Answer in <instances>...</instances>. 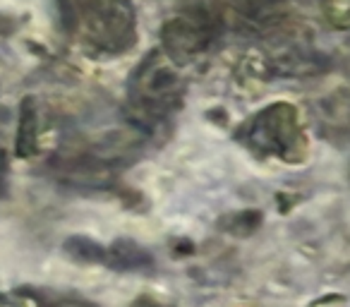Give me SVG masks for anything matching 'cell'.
I'll return each mask as SVG.
<instances>
[{"mask_svg":"<svg viewBox=\"0 0 350 307\" xmlns=\"http://www.w3.org/2000/svg\"><path fill=\"white\" fill-rule=\"evenodd\" d=\"M5 168H8L5 154L0 151V190H3V185H5Z\"/></svg>","mask_w":350,"mask_h":307,"instance_id":"ba28073f","label":"cell"},{"mask_svg":"<svg viewBox=\"0 0 350 307\" xmlns=\"http://www.w3.org/2000/svg\"><path fill=\"white\" fill-rule=\"evenodd\" d=\"M216 27L206 12L192 10L178 15L163 29V53L170 63H187L197 58L214 41Z\"/></svg>","mask_w":350,"mask_h":307,"instance_id":"277c9868","label":"cell"},{"mask_svg":"<svg viewBox=\"0 0 350 307\" xmlns=\"http://www.w3.org/2000/svg\"><path fill=\"white\" fill-rule=\"evenodd\" d=\"M103 264H108L116 271H137V269H149L154 259L144 248L130 240H120L113 248L103 250Z\"/></svg>","mask_w":350,"mask_h":307,"instance_id":"5b68a950","label":"cell"},{"mask_svg":"<svg viewBox=\"0 0 350 307\" xmlns=\"http://www.w3.org/2000/svg\"><path fill=\"white\" fill-rule=\"evenodd\" d=\"M243 142L252 151L262 157H281L293 159L305 151V137L297 120V111L288 103H273V106L259 111L240 132Z\"/></svg>","mask_w":350,"mask_h":307,"instance_id":"3957f363","label":"cell"},{"mask_svg":"<svg viewBox=\"0 0 350 307\" xmlns=\"http://www.w3.org/2000/svg\"><path fill=\"white\" fill-rule=\"evenodd\" d=\"M103 250L106 248H101V245L92 243L87 238H72L65 243V252L70 257L79 259V262H103Z\"/></svg>","mask_w":350,"mask_h":307,"instance_id":"52a82bcc","label":"cell"},{"mask_svg":"<svg viewBox=\"0 0 350 307\" xmlns=\"http://www.w3.org/2000/svg\"><path fill=\"white\" fill-rule=\"evenodd\" d=\"M183 82L163 51H151L130 79L127 108L130 118L142 127H154L170 118L180 106Z\"/></svg>","mask_w":350,"mask_h":307,"instance_id":"7a4b0ae2","label":"cell"},{"mask_svg":"<svg viewBox=\"0 0 350 307\" xmlns=\"http://www.w3.org/2000/svg\"><path fill=\"white\" fill-rule=\"evenodd\" d=\"M63 27L89 51L101 55L125 53L137 36L130 0H58Z\"/></svg>","mask_w":350,"mask_h":307,"instance_id":"6da1fadb","label":"cell"},{"mask_svg":"<svg viewBox=\"0 0 350 307\" xmlns=\"http://www.w3.org/2000/svg\"><path fill=\"white\" fill-rule=\"evenodd\" d=\"M36 144V111L34 103L27 101L22 106V122H20V142H17V151L20 157H29L31 149Z\"/></svg>","mask_w":350,"mask_h":307,"instance_id":"8992f818","label":"cell"}]
</instances>
